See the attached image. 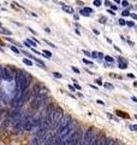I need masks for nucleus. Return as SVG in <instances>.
Returning <instances> with one entry per match:
<instances>
[{
    "mask_svg": "<svg viewBox=\"0 0 137 145\" xmlns=\"http://www.w3.org/2000/svg\"><path fill=\"white\" fill-rule=\"evenodd\" d=\"M106 140H107L106 137H101V138H99V139H97V145H105Z\"/></svg>",
    "mask_w": 137,
    "mask_h": 145,
    "instance_id": "obj_12",
    "label": "nucleus"
},
{
    "mask_svg": "<svg viewBox=\"0 0 137 145\" xmlns=\"http://www.w3.org/2000/svg\"><path fill=\"white\" fill-rule=\"evenodd\" d=\"M0 109H1V106H0Z\"/></svg>",
    "mask_w": 137,
    "mask_h": 145,
    "instance_id": "obj_53",
    "label": "nucleus"
},
{
    "mask_svg": "<svg viewBox=\"0 0 137 145\" xmlns=\"http://www.w3.org/2000/svg\"><path fill=\"white\" fill-rule=\"evenodd\" d=\"M93 4H94L95 6H97V7H99V6L101 5V1H100V0H94V2H93Z\"/></svg>",
    "mask_w": 137,
    "mask_h": 145,
    "instance_id": "obj_28",
    "label": "nucleus"
},
{
    "mask_svg": "<svg viewBox=\"0 0 137 145\" xmlns=\"http://www.w3.org/2000/svg\"><path fill=\"white\" fill-rule=\"evenodd\" d=\"M122 5H123L124 7H126V6H129V2L126 0H124V1H122Z\"/></svg>",
    "mask_w": 137,
    "mask_h": 145,
    "instance_id": "obj_31",
    "label": "nucleus"
},
{
    "mask_svg": "<svg viewBox=\"0 0 137 145\" xmlns=\"http://www.w3.org/2000/svg\"><path fill=\"white\" fill-rule=\"evenodd\" d=\"M90 56H93L94 58H102L103 57V55H102L101 52H91Z\"/></svg>",
    "mask_w": 137,
    "mask_h": 145,
    "instance_id": "obj_13",
    "label": "nucleus"
},
{
    "mask_svg": "<svg viewBox=\"0 0 137 145\" xmlns=\"http://www.w3.org/2000/svg\"><path fill=\"white\" fill-rule=\"evenodd\" d=\"M125 23H126V22L124 21L123 18H120V19H119V24H120V26H125Z\"/></svg>",
    "mask_w": 137,
    "mask_h": 145,
    "instance_id": "obj_32",
    "label": "nucleus"
},
{
    "mask_svg": "<svg viewBox=\"0 0 137 145\" xmlns=\"http://www.w3.org/2000/svg\"><path fill=\"white\" fill-rule=\"evenodd\" d=\"M131 99H132V102H137V99H136V97H132V98H131Z\"/></svg>",
    "mask_w": 137,
    "mask_h": 145,
    "instance_id": "obj_50",
    "label": "nucleus"
},
{
    "mask_svg": "<svg viewBox=\"0 0 137 145\" xmlns=\"http://www.w3.org/2000/svg\"><path fill=\"white\" fill-rule=\"evenodd\" d=\"M118 62H119V63H118V67H119L120 69H126V68H127V62H126L125 59H123L122 57L118 58Z\"/></svg>",
    "mask_w": 137,
    "mask_h": 145,
    "instance_id": "obj_10",
    "label": "nucleus"
},
{
    "mask_svg": "<svg viewBox=\"0 0 137 145\" xmlns=\"http://www.w3.org/2000/svg\"><path fill=\"white\" fill-rule=\"evenodd\" d=\"M76 34H77V35H81V33H80V30H78V29H76Z\"/></svg>",
    "mask_w": 137,
    "mask_h": 145,
    "instance_id": "obj_47",
    "label": "nucleus"
},
{
    "mask_svg": "<svg viewBox=\"0 0 137 145\" xmlns=\"http://www.w3.org/2000/svg\"><path fill=\"white\" fill-rule=\"evenodd\" d=\"M70 121H71V117H70L68 115H64L63 117H61V120H60V122H59V125H58V127H57L55 132H57V130H63L64 127H66L68 123H70ZM55 132H54V133H55Z\"/></svg>",
    "mask_w": 137,
    "mask_h": 145,
    "instance_id": "obj_8",
    "label": "nucleus"
},
{
    "mask_svg": "<svg viewBox=\"0 0 137 145\" xmlns=\"http://www.w3.org/2000/svg\"><path fill=\"white\" fill-rule=\"evenodd\" d=\"M1 72H2V67L0 65V81H1Z\"/></svg>",
    "mask_w": 137,
    "mask_h": 145,
    "instance_id": "obj_45",
    "label": "nucleus"
},
{
    "mask_svg": "<svg viewBox=\"0 0 137 145\" xmlns=\"http://www.w3.org/2000/svg\"><path fill=\"white\" fill-rule=\"evenodd\" d=\"M105 87H106V88H113V86H112L111 84H105Z\"/></svg>",
    "mask_w": 137,
    "mask_h": 145,
    "instance_id": "obj_38",
    "label": "nucleus"
},
{
    "mask_svg": "<svg viewBox=\"0 0 137 145\" xmlns=\"http://www.w3.org/2000/svg\"><path fill=\"white\" fill-rule=\"evenodd\" d=\"M75 89H80V91H81V86H80V85H78V84H76V82H75Z\"/></svg>",
    "mask_w": 137,
    "mask_h": 145,
    "instance_id": "obj_35",
    "label": "nucleus"
},
{
    "mask_svg": "<svg viewBox=\"0 0 137 145\" xmlns=\"http://www.w3.org/2000/svg\"><path fill=\"white\" fill-rule=\"evenodd\" d=\"M68 89H70L71 92H75V87L71 86V85H68Z\"/></svg>",
    "mask_w": 137,
    "mask_h": 145,
    "instance_id": "obj_37",
    "label": "nucleus"
},
{
    "mask_svg": "<svg viewBox=\"0 0 137 145\" xmlns=\"http://www.w3.org/2000/svg\"><path fill=\"white\" fill-rule=\"evenodd\" d=\"M46 43H47V45H49V46H52V47H54V48H55V45H54V44L49 43V41H47V40H46Z\"/></svg>",
    "mask_w": 137,
    "mask_h": 145,
    "instance_id": "obj_39",
    "label": "nucleus"
},
{
    "mask_svg": "<svg viewBox=\"0 0 137 145\" xmlns=\"http://www.w3.org/2000/svg\"><path fill=\"white\" fill-rule=\"evenodd\" d=\"M105 60H106V62H110V63H113V62H114V59L111 57V56H105Z\"/></svg>",
    "mask_w": 137,
    "mask_h": 145,
    "instance_id": "obj_22",
    "label": "nucleus"
},
{
    "mask_svg": "<svg viewBox=\"0 0 137 145\" xmlns=\"http://www.w3.org/2000/svg\"><path fill=\"white\" fill-rule=\"evenodd\" d=\"M100 22H101V23H105V22H106V18H103V17L100 18Z\"/></svg>",
    "mask_w": 137,
    "mask_h": 145,
    "instance_id": "obj_44",
    "label": "nucleus"
},
{
    "mask_svg": "<svg viewBox=\"0 0 137 145\" xmlns=\"http://www.w3.org/2000/svg\"><path fill=\"white\" fill-rule=\"evenodd\" d=\"M31 93H33L34 96H37V94L47 96V93H48V88H47L46 86H43V85H41V84H37V85L34 86L33 91H31Z\"/></svg>",
    "mask_w": 137,
    "mask_h": 145,
    "instance_id": "obj_6",
    "label": "nucleus"
},
{
    "mask_svg": "<svg viewBox=\"0 0 137 145\" xmlns=\"http://www.w3.org/2000/svg\"><path fill=\"white\" fill-rule=\"evenodd\" d=\"M95 84H96V85H99V86H100V85H102L101 80H99V79H97V80H95Z\"/></svg>",
    "mask_w": 137,
    "mask_h": 145,
    "instance_id": "obj_36",
    "label": "nucleus"
},
{
    "mask_svg": "<svg viewBox=\"0 0 137 145\" xmlns=\"http://www.w3.org/2000/svg\"><path fill=\"white\" fill-rule=\"evenodd\" d=\"M97 139H99V137L94 134L93 135V138H91V142H90V145H97Z\"/></svg>",
    "mask_w": 137,
    "mask_h": 145,
    "instance_id": "obj_15",
    "label": "nucleus"
},
{
    "mask_svg": "<svg viewBox=\"0 0 137 145\" xmlns=\"http://www.w3.org/2000/svg\"><path fill=\"white\" fill-rule=\"evenodd\" d=\"M0 33H2V34H5V35H7V36L12 34V33H11V31H10L9 29H5V28H2V27L0 28Z\"/></svg>",
    "mask_w": 137,
    "mask_h": 145,
    "instance_id": "obj_14",
    "label": "nucleus"
},
{
    "mask_svg": "<svg viewBox=\"0 0 137 145\" xmlns=\"http://www.w3.org/2000/svg\"><path fill=\"white\" fill-rule=\"evenodd\" d=\"M23 63H25V64L29 65V67H31V65L34 64V63L31 62V59H28V58H24V59H23Z\"/></svg>",
    "mask_w": 137,
    "mask_h": 145,
    "instance_id": "obj_17",
    "label": "nucleus"
},
{
    "mask_svg": "<svg viewBox=\"0 0 137 145\" xmlns=\"http://www.w3.org/2000/svg\"><path fill=\"white\" fill-rule=\"evenodd\" d=\"M27 43L29 44V46H30V47H35V46L37 45V43H35V41H34L33 39H28Z\"/></svg>",
    "mask_w": 137,
    "mask_h": 145,
    "instance_id": "obj_16",
    "label": "nucleus"
},
{
    "mask_svg": "<svg viewBox=\"0 0 137 145\" xmlns=\"http://www.w3.org/2000/svg\"><path fill=\"white\" fill-rule=\"evenodd\" d=\"M122 16H123V17H127V16H130V11H129V10H125V11H123Z\"/></svg>",
    "mask_w": 137,
    "mask_h": 145,
    "instance_id": "obj_24",
    "label": "nucleus"
},
{
    "mask_svg": "<svg viewBox=\"0 0 137 145\" xmlns=\"http://www.w3.org/2000/svg\"><path fill=\"white\" fill-rule=\"evenodd\" d=\"M125 24H127V26H129V27H135V23H134V22H132V21H129V22H126V23H125Z\"/></svg>",
    "mask_w": 137,
    "mask_h": 145,
    "instance_id": "obj_27",
    "label": "nucleus"
},
{
    "mask_svg": "<svg viewBox=\"0 0 137 145\" xmlns=\"http://www.w3.org/2000/svg\"><path fill=\"white\" fill-rule=\"evenodd\" d=\"M63 116H64L63 109H61V108H55L54 111H53V115H52L49 130H54L55 132V130H57V127H58V125H59V122H60V120H61Z\"/></svg>",
    "mask_w": 137,
    "mask_h": 145,
    "instance_id": "obj_2",
    "label": "nucleus"
},
{
    "mask_svg": "<svg viewBox=\"0 0 137 145\" xmlns=\"http://www.w3.org/2000/svg\"><path fill=\"white\" fill-rule=\"evenodd\" d=\"M43 56H46L47 58H52V53L49 52V51H47V50H43V53H42Z\"/></svg>",
    "mask_w": 137,
    "mask_h": 145,
    "instance_id": "obj_18",
    "label": "nucleus"
},
{
    "mask_svg": "<svg viewBox=\"0 0 137 145\" xmlns=\"http://www.w3.org/2000/svg\"><path fill=\"white\" fill-rule=\"evenodd\" d=\"M14 81H16V87H17L18 91H24L30 86L31 76L24 70H16Z\"/></svg>",
    "mask_w": 137,
    "mask_h": 145,
    "instance_id": "obj_1",
    "label": "nucleus"
},
{
    "mask_svg": "<svg viewBox=\"0 0 137 145\" xmlns=\"http://www.w3.org/2000/svg\"><path fill=\"white\" fill-rule=\"evenodd\" d=\"M53 76L55 79H61V74H59V72H53Z\"/></svg>",
    "mask_w": 137,
    "mask_h": 145,
    "instance_id": "obj_26",
    "label": "nucleus"
},
{
    "mask_svg": "<svg viewBox=\"0 0 137 145\" xmlns=\"http://www.w3.org/2000/svg\"><path fill=\"white\" fill-rule=\"evenodd\" d=\"M105 5H106L107 7H110L111 5H112V2H111L110 0H106V1H105Z\"/></svg>",
    "mask_w": 137,
    "mask_h": 145,
    "instance_id": "obj_30",
    "label": "nucleus"
},
{
    "mask_svg": "<svg viewBox=\"0 0 137 145\" xmlns=\"http://www.w3.org/2000/svg\"><path fill=\"white\" fill-rule=\"evenodd\" d=\"M97 103H99V104H101V105H103V104H105L102 101H97Z\"/></svg>",
    "mask_w": 137,
    "mask_h": 145,
    "instance_id": "obj_46",
    "label": "nucleus"
},
{
    "mask_svg": "<svg viewBox=\"0 0 137 145\" xmlns=\"http://www.w3.org/2000/svg\"><path fill=\"white\" fill-rule=\"evenodd\" d=\"M30 94H31V89H29V88L24 89V91L22 92V96H21L17 101L11 102V106H12V108H14V109H16V108H22V106L25 104V102L29 99Z\"/></svg>",
    "mask_w": 137,
    "mask_h": 145,
    "instance_id": "obj_3",
    "label": "nucleus"
},
{
    "mask_svg": "<svg viewBox=\"0 0 137 145\" xmlns=\"http://www.w3.org/2000/svg\"><path fill=\"white\" fill-rule=\"evenodd\" d=\"M130 130H134V132H136V130H137V126H136V125H130Z\"/></svg>",
    "mask_w": 137,
    "mask_h": 145,
    "instance_id": "obj_29",
    "label": "nucleus"
},
{
    "mask_svg": "<svg viewBox=\"0 0 137 145\" xmlns=\"http://www.w3.org/2000/svg\"><path fill=\"white\" fill-rule=\"evenodd\" d=\"M83 63H84V64H87V65H94V63H93L91 60H89V59H85V58L83 59Z\"/></svg>",
    "mask_w": 137,
    "mask_h": 145,
    "instance_id": "obj_20",
    "label": "nucleus"
},
{
    "mask_svg": "<svg viewBox=\"0 0 137 145\" xmlns=\"http://www.w3.org/2000/svg\"><path fill=\"white\" fill-rule=\"evenodd\" d=\"M7 41L11 44H13V46H21V44L17 43V41H14V40H12V39H10V38H7Z\"/></svg>",
    "mask_w": 137,
    "mask_h": 145,
    "instance_id": "obj_19",
    "label": "nucleus"
},
{
    "mask_svg": "<svg viewBox=\"0 0 137 145\" xmlns=\"http://www.w3.org/2000/svg\"><path fill=\"white\" fill-rule=\"evenodd\" d=\"M82 52L84 53V55H85V56H87V57H89V56H90V52H89V51H85V50H83Z\"/></svg>",
    "mask_w": 137,
    "mask_h": 145,
    "instance_id": "obj_34",
    "label": "nucleus"
},
{
    "mask_svg": "<svg viewBox=\"0 0 137 145\" xmlns=\"http://www.w3.org/2000/svg\"><path fill=\"white\" fill-rule=\"evenodd\" d=\"M46 101H47V96H42V94H37V96H34L33 99H31V108L35 109V110H39L41 109L42 106L46 104Z\"/></svg>",
    "mask_w": 137,
    "mask_h": 145,
    "instance_id": "obj_5",
    "label": "nucleus"
},
{
    "mask_svg": "<svg viewBox=\"0 0 137 145\" xmlns=\"http://www.w3.org/2000/svg\"><path fill=\"white\" fill-rule=\"evenodd\" d=\"M130 16H131V17H132V18H134V19H136V18H137L136 14H130Z\"/></svg>",
    "mask_w": 137,
    "mask_h": 145,
    "instance_id": "obj_42",
    "label": "nucleus"
},
{
    "mask_svg": "<svg viewBox=\"0 0 137 145\" xmlns=\"http://www.w3.org/2000/svg\"><path fill=\"white\" fill-rule=\"evenodd\" d=\"M117 115L122 116V117H127V118H129V115H126V114H124V113H122V111H119V110H117Z\"/></svg>",
    "mask_w": 137,
    "mask_h": 145,
    "instance_id": "obj_23",
    "label": "nucleus"
},
{
    "mask_svg": "<svg viewBox=\"0 0 137 145\" xmlns=\"http://www.w3.org/2000/svg\"><path fill=\"white\" fill-rule=\"evenodd\" d=\"M60 5H61V7H63V10H64V11H66L68 14H73V9H72L71 6H66V5H64L63 2H60Z\"/></svg>",
    "mask_w": 137,
    "mask_h": 145,
    "instance_id": "obj_11",
    "label": "nucleus"
},
{
    "mask_svg": "<svg viewBox=\"0 0 137 145\" xmlns=\"http://www.w3.org/2000/svg\"><path fill=\"white\" fill-rule=\"evenodd\" d=\"M107 11H108V14H113V16H114V11H112V10H110V9H107Z\"/></svg>",
    "mask_w": 137,
    "mask_h": 145,
    "instance_id": "obj_43",
    "label": "nucleus"
},
{
    "mask_svg": "<svg viewBox=\"0 0 137 145\" xmlns=\"http://www.w3.org/2000/svg\"><path fill=\"white\" fill-rule=\"evenodd\" d=\"M114 2H117V4H120V0H113Z\"/></svg>",
    "mask_w": 137,
    "mask_h": 145,
    "instance_id": "obj_49",
    "label": "nucleus"
},
{
    "mask_svg": "<svg viewBox=\"0 0 137 145\" xmlns=\"http://www.w3.org/2000/svg\"><path fill=\"white\" fill-rule=\"evenodd\" d=\"M71 69L73 70V72H76V74H80V72H81V70H80L78 68H76V67H71Z\"/></svg>",
    "mask_w": 137,
    "mask_h": 145,
    "instance_id": "obj_25",
    "label": "nucleus"
},
{
    "mask_svg": "<svg viewBox=\"0 0 137 145\" xmlns=\"http://www.w3.org/2000/svg\"><path fill=\"white\" fill-rule=\"evenodd\" d=\"M110 7H111V10H112V11H115V10L118 9V6H115V5H111Z\"/></svg>",
    "mask_w": 137,
    "mask_h": 145,
    "instance_id": "obj_33",
    "label": "nucleus"
},
{
    "mask_svg": "<svg viewBox=\"0 0 137 145\" xmlns=\"http://www.w3.org/2000/svg\"><path fill=\"white\" fill-rule=\"evenodd\" d=\"M93 31H94V34H95V35H99V34H100V31H99L97 29H93Z\"/></svg>",
    "mask_w": 137,
    "mask_h": 145,
    "instance_id": "obj_41",
    "label": "nucleus"
},
{
    "mask_svg": "<svg viewBox=\"0 0 137 145\" xmlns=\"http://www.w3.org/2000/svg\"><path fill=\"white\" fill-rule=\"evenodd\" d=\"M113 145H119V144H118V143H115V142H114V144H113Z\"/></svg>",
    "mask_w": 137,
    "mask_h": 145,
    "instance_id": "obj_51",
    "label": "nucleus"
},
{
    "mask_svg": "<svg viewBox=\"0 0 137 145\" xmlns=\"http://www.w3.org/2000/svg\"><path fill=\"white\" fill-rule=\"evenodd\" d=\"M4 113H5V110H2V109H0V121H1V116L4 115Z\"/></svg>",
    "mask_w": 137,
    "mask_h": 145,
    "instance_id": "obj_40",
    "label": "nucleus"
},
{
    "mask_svg": "<svg viewBox=\"0 0 137 145\" xmlns=\"http://www.w3.org/2000/svg\"><path fill=\"white\" fill-rule=\"evenodd\" d=\"M91 12H93L91 9H89V7H84V9H82V10L80 11V14H82V16H84V17H89Z\"/></svg>",
    "mask_w": 137,
    "mask_h": 145,
    "instance_id": "obj_9",
    "label": "nucleus"
},
{
    "mask_svg": "<svg viewBox=\"0 0 137 145\" xmlns=\"http://www.w3.org/2000/svg\"><path fill=\"white\" fill-rule=\"evenodd\" d=\"M93 135H94V132L91 130H84L82 134V143H81V145H90Z\"/></svg>",
    "mask_w": 137,
    "mask_h": 145,
    "instance_id": "obj_7",
    "label": "nucleus"
},
{
    "mask_svg": "<svg viewBox=\"0 0 137 145\" xmlns=\"http://www.w3.org/2000/svg\"><path fill=\"white\" fill-rule=\"evenodd\" d=\"M0 51H2V48H1V47H0Z\"/></svg>",
    "mask_w": 137,
    "mask_h": 145,
    "instance_id": "obj_52",
    "label": "nucleus"
},
{
    "mask_svg": "<svg viewBox=\"0 0 137 145\" xmlns=\"http://www.w3.org/2000/svg\"><path fill=\"white\" fill-rule=\"evenodd\" d=\"M129 77H132V79H135V75H132V74H129Z\"/></svg>",
    "mask_w": 137,
    "mask_h": 145,
    "instance_id": "obj_48",
    "label": "nucleus"
},
{
    "mask_svg": "<svg viewBox=\"0 0 137 145\" xmlns=\"http://www.w3.org/2000/svg\"><path fill=\"white\" fill-rule=\"evenodd\" d=\"M10 48H11V51H13L14 53H17V55L19 53V50L17 48V46H13V45H11V47H10Z\"/></svg>",
    "mask_w": 137,
    "mask_h": 145,
    "instance_id": "obj_21",
    "label": "nucleus"
},
{
    "mask_svg": "<svg viewBox=\"0 0 137 145\" xmlns=\"http://www.w3.org/2000/svg\"><path fill=\"white\" fill-rule=\"evenodd\" d=\"M16 70L13 67H2V72H1V79L7 82H12L16 76Z\"/></svg>",
    "mask_w": 137,
    "mask_h": 145,
    "instance_id": "obj_4",
    "label": "nucleus"
}]
</instances>
